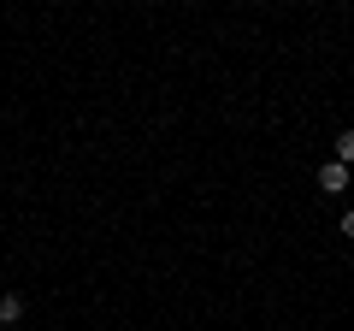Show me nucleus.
Returning a JSON list of instances; mask_svg holds the SVG:
<instances>
[{
  "label": "nucleus",
  "mask_w": 354,
  "mask_h": 331,
  "mask_svg": "<svg viewBox=\"0 0 354 331\" xmlns=\"http://www.w3.org/2000/svg\"><path fill=\"white\" fill-rule=\"evenodd\" d=\"M342 190H348V166L325 160V166H319V195H342Z\"/></svg>",
  "instance_id": "f257e3e1"
},
{
  "label": "nucleus",
  "mask_w": 354,
  "mask_h": 331,
  "mask_svg": "<svg viewBox=\"0 0 354 331\" xmlns=\"http://www.w3.org/2000/svg\"><path fill=\"white\" fill-rule=\"evenodd\" d=\"M18 319H24V296L6 290V296H0V325H18Z\"/></svg>",
  "instance_id": "f03ea898"
},
{
  "label": "nucleus",
  "mask_w": 354,
  "mask_h": 331,
  "mask_svg": "<svg viewBox=\"0 0 354 331\" xmlns=\"http://www.w3.org/2000/svg\"><path fill=\"white\" fill-rule=\"evenodd\" d=\"M330 160L354 166V125H348V130H337V142H330Z\"/></svg>",
  "instance_id": "7ed1b4c3"
},
{
  "label": "nucleus",
  "mask_w": 354,
  "mask_h": 331,
  "mask_svg": "<svg viewBox=\"0 0 354 331\" xmlns=\"http://www.w3.org/2000/svg\"><path fill=\"white\" fill-rule=\"evenodd\" d=\"M342 237H354V207H348V213H342Z\"/></svg>",
  "instance_id": "20e7f679"
},
{
  "label": "nucleus",
  "mask_w": 354,
  "mask_h": 331,
  "mask_svg": "<svg viewBox=\"0 0 354 331\" xmlns=\"http://www.w3.org/2000/svg\"><path fill=\"white\" fill-rule=\"evenodd\" d=\"M0 331H6V325H0Z\"/></svg>",
  "instance_id": "39448f33"
}]
</instances>
